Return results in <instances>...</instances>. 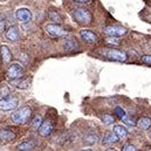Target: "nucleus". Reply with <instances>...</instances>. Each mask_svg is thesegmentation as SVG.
I'll use <instances>...</instances> for the list:
<instances>
[{"label":"nucleus","mask_w":151,"mask_h":151,"mask_svg":"<svg viewBox=\"0 0 151 151\" xmlns=\"http://www.w3.org/2000/svg\"><path fill=\"white\" fill-rule=\"evenodd\" d=\"M6 29V20L4 17H0V33H2Z\"/></svg>","instance_id":"nucleus-29"},{"label":"nucleus","mask_w":151,"mask_h":151,"mask_svg":"<svg viewBox=\"0 0 151 151\" xmlns=\"http://www.w3.org/2000/svg\"><path fill=\"white\" fill-rule=\"evenodd\" d=\"M72 15H73V19L75 20L77 24H80V25H88V24L91 22V19H93V15L89 12V9H87L84 7H77V8H75L73 11Z\"/></svg>","instance_id":"nucleus-2"},{"label":"nucleus","mask_w":151,"mask_h":151,"mask_svg":"<svg viewBox=\"0 0 151 151\" xmlns=\"http://www.w3.org/2000/svg\"><path fill=\"white\" fill-rule=\"evenodd\" d=\"M15 134L9 129H1L0 130V143L6 144L15 139Z\"/></svg>","instance_id":"nucleus-12"},{"label":"nucleus","mask_w":151,"mask_h":151,"mask_svg":"<svg viewBox=\"0 0 151 151\" xmlns=\"http://www.w3.org/2000/svg\"><path fill=\"white\" fill-rule=\"evenodd\" d=\"M29 80L28 78H25V77H18V78H14V80H11V84L14 86L15 88H19V89H27L29 87Z\"/></svg>","instance_id":"nucleus-13"},{"label":"nucleus","mask_w":151,"mask_h":151,"mask_svg":"<svg viewBox=\"0 0 151 151\" xmlns=\"http://www.w3.org/2000/svg\"><path fill=\"white\" fill-rule=\"evenodd\" d=\"M141 62L144 63V65L151 66V55H143L141 58Z\"/></svg>","instance_id":"nucleus-27"},{"label":"nucleus","mask_w":151,"mask_h":151,"mask_svg":"<svg viewBox=\"0 0 151 151\" xmlns=\"http://www.w3.org/2000/svg\"><path fill=\"white\" fill-rule=\"evenodd\" d=\"M32 116V109L29 107H21L12 114V121L15 124H25L29 121Z\"/></svg>","instance_id":"nucleus-3"},{"label":"nucleus","mask_w":151,"mask_h":151,"mask_svg":"<svg viewBox=\"0 0 151 151\" xmlns=\"http://www.w3.org/2000/svg\"><path fill=\"white\" fill-rule=\"evenodd\" d=\"M54 128H55L54 121H53L52 118H46V119L41 123L40 128L38 129L39 134H40V136H42V137H48V136H50L52 132L54 131Z\"/></svg>","instance_id":"nucleus-7"},{"label":"nucleus","mask_w":151,"mask_h":151,"mask_svg":"<svg viewBox=\"0 0 151 151\" xmlns=\"http://www.w3.org/2000/svg\"><path fill=\"white\" fill-rule=\"evenodd\" d=\"M106 43L108 45V46H118L119 43H121V41H119V39L117 38V37H107L106 38Z\"/></svg>","instance_id":"nucleus-25"},{"label":"nucleus","mask_w":151,"mask_h":151,"mask_svg":"<svg viewBox=\"0 0 151 151\" xmlns=\"http://www.w3.org/2000/svg\"><path fill=\"white\" fill-rule=\"evenodd\" d=\"M5 37H6L7 40L15 42V41H18V40L20 39V33H19V31H18V28H17V27L12 26V27H9V28L7 29V32H6Z\"/></svg>","instance_id":"nucleus-16"},{"label":"nucleus","mask_w":151,"mask_h":151,"mask_svg":"<svg viewBox=\"0 0 151 151\" xmlns=\"http://www.w3.org/2000/svg\"><path fill=\"white\" fill-rule=\"evenodd\" d=\"M73 1H75L77 4H88V2H90L91 0H73Z\"/></svg>","instance_id":"nucleus-30"},{"label":"nucleus","mask_w":151,"mask_h":151,"mask_svg":"<svg viewBox=\"0 0 151 151\" xmlns=\"http://www.w3.org/2000/svg\"><path fill=\"white\" fill-rule=\"evenodd\" d=\"M137 125H138V128L141 130L148 131L151 128V118L150 117H147V116L141 117L139 119H137Z\"/></svg>","instance_id":"nucleus-18"},{"label":"nucleus","mask_w":151,"mask_h":151,"mask_svg":"<svg viewBox=\"0 0 151 151\" xmlns=\"http://www.w3.org/2000/svg\"><path fill=\"white\" fill-rule=\"evenodd\" d=\"M18 107V99L13 95H6L0 99V110L1 111H12Z\"/></svg>","instance_id":"nucleus-4"},{"label":"nucleus","mask_w":151,"mask_h":151,"mask_svg":"<svg viewBox=\"0 0 151 151\" xmlns=\"http://www.w3.org/2000/svg\"><path fill=\"white\" fill-rule=\"evenodd\" d=\"M82 141L86 145H94L99 142V136L96 134H94L93 131H88L83 135L82 137Z\"/></svg>","instance_id":"nucleus-14"},{"label":"nucleus","mask_w":151,"mask_h":151,"mask_svg":"<svg viewBox=\"0 0 151 151\" xmlns=\"http://www.w3.org/2000/svg\"><path fill=\"white\" fill-rule=\"evenodd\" d=\"M62 47H63V49H65L66 52H68V53H74V52H78V50H80V45H78V42L73 38H66V37H65V40H63V42H62Z\"/></svg>","instance_id":"nucleus-9"},{"label":"nucleus","mask_w":151,"mask_h":151,"mask_svg":"<svg viewBox=\"0 0 151 151\" xmlns=\"http://www.w3.org/2000/svg\"><path fill=\"white\" fill-rule=\"evenodd\" d=\"M41 123H42V118H41V116L37 115V116L34 117L33 122H32V128L35 129V130H38L39 128H40V125H41Z\"/></svg>","instance_id":"nucleus-26"},{"label":"nucleus","mask_w":151,"mask_h":151,"mask_svg":"<svg viewBox=\"0 0 151 151\" xmlns=\"http://www.w3.org/2000/svg\"><path fill=\"white\" fill-rule=\"evenodd\" d=\"M114 132H115V135L118 137V139H124V138H127L128 137V129L125 128V127H123V125H121V124H116V125H114Z\"/></svg>","instance_id":"nucleus-17"},{"label":"nucleus","mask_w":151,"mask_h":151,"mask_svg":"<svg viewBox=\"0 0 151 151\" xmlns=\"http://www.w3.org/2000/svg\"><path fill=\"white\" fill-rule=\"evenodd\" d=\"M150 2H151V0H150Z\"/></svg>","instance_id":"nucleus-32"},{"label":"nucleus","mask_w":151,"mask_h":151,"mask_svg":"<svg viewBox=\"0 0 151 151\" xmlns=\"http://www.w3.org/2000/svg\"><path fill=\"white\" fill-rule=\"evenodd\" d=\"M118 142V137L115 135V132H111V131H107L102 138V144L103 145H111V144H115Z\"/></svg>","instance_id":"nucleus-15"},{"label":"nucleus","mask_w":151,"mask_h":151,"mask_svg":"<svg viewBox=\"0 0 151 151\" xmlns=\"http://www.w3.org/2000/svg\"><path fill=\"white\" fill-rule=\"evenodd\" d=\"M15 18L19 22L26 24V22H29L32 20V13L28 8H19L15 12Z\"/></svg>","instance_id":"nucleus-11"},{"label":"nucleus","mask_w":151,"mask_h":151,"mask_svg":"<svg viewBox=\"0 0 151 151\" xmlns=\"http://www.w3.org/2000/svg\"><path fill=\"white\" fill-rule=\"evenodd\" d=\"M45 31L53 38H65L68 35V32L63 29L59 24H47L45 25Z\"/></svg>","instance_id":"nucleus-5"},{"label":"nucleus","mask_w":151,"mask_h":151,"mask_svg":"<svg viewBox=\"0 0 151 151\" xmlns=\"http://www.w3.org/2000/svg\"><path fill=\"white\" fill-rule=\"evenodd\" d=\"M22 75H24V68L19 63H12L9 66V68L7 69V73H6L7 78H9V80H14V78L21 77Z\"/></svg>","instance_id":"nucleus-8"},{"label":"nucleus","mask_w":151,"mask_h":151,"mask_svg":"<svg viewBox=\"0 0 151 151\" xmlns=\"http://www.w3.org/2000/svg\"><path fill=\"white\" fill-rule=\"evenodd\" d=\"M127 125H130V127H135V125H137V121H136V118L134 117V116H129L128 114L125 115V117L122 119Z\"/></svg>","instance_id":"nucleus-24"},{"label":"nucleus","mask_w":151,"mask_h":151,"mask_svg":"<svg viewBox=\"0 0 151 151\" xmlns=\"http://www.w3.org/2000/svg\"><path fill=\"white\" fill-rule=\"evenodd\" d=\"M80 37L86 43H89V45H94L99 41L97 34L91 32V31H88V29H81L80 31Z\"/></svg>","instance_id":"nucleus-10"},{"label":"nucleus","mask_w":151,"mask_h":151,"mask_svg":"<svg viewBox=\"0 0 151 151\" xmlns=\"http://www.w3.org/2000/svg\"><path fill=\"white\" fill-rule=\"evenodd\" d=\"M48 17H49V20H50L52 22H54V24H59V25H60V24L62 22L61 15L59 14V12H56V11H54V9H50V11H49Z\"/></svg>","instance_id":"nucleus-21"},{"label":"nucleus","mask_w":151,"mask_h":151,"mask_svg":"<svg viewBox=\"0 0 151 151\" xmlns=\"http://www.w3.org/2000/svg\"><path fill=\"white\" fill-rule=\"evenodd\" d=\"M103 33L109 37H123L128 33V29L122 25H108L103 28Z\"/></svg>","instance_id":"nucleus-6"},{"label":"nucleus","mask_w":151,"mask_h":151,"mask_svg":"<svg viewBox=\"0 0 151 151\" xmlns=\"http://www.w3.org/2000/svg\"><path fill=\"white\" fill-rule=\"evenodd\" d=\"M101 119H102L103 124H106V125H113L114 123H115V117H114L113 115H110V114H104L101 117Z\"/></svg>","instance_id":"nucleus-22"},{"label":"nucleus","mask_w":151,"mask_h":151,"mask_svg":"<svg viewBox=\"0 0 151 151\" xmlns=\"http://www.w3.org/2000/svg\"><path fill=\"white\" fill-rule=\"evenodd\" d=\"M35 145H37L35 142H33V141H27V142H24V143L19 144V145L17 147V149L21 151H27V150L31 151V150H34Z\"/></svg>","instance_id":"nucleus-20"},{"label":"nucleus","mask_w":151,"mask_h":151,"mask_svg":"<svg viewBox=\"0 0 151 151\" xmlns=\"http://www.w3.org/2000/svg\"><path fill=\"white\" fill-rule=\"evenodd\" d=\"M122 150L123 151H135V150H137V149H136L135 145H132V144H130V143H127V144H124V145L122 147Z\"/></svg>","instance_id":"nucleus-28"},{"label":"nucleus","mask_w":151,"mask_h":151,"mask_svg":"<svg viewBox=\"0 0 151 151\" xmlns=\"http://www.w3.org/2000/svg\"><path fill=\"white\" fill-rule=\"evenodd\" d=\"M0 53H1V56H2V60H4L5 63H8L12 60V53H11V50L7 46H1Z\"/></svg>","instance_id":"nucleus-19"},{"label":"nucleus","mask_w":151,"mask_h":151,"mask_svg":"<svg viewBox=\"0 0 151 151\" xmlns=\"http://www.w3.org/2000/svg\"><path fill=\"white\" fill-rule=\"evenodd\" d=\"M114 114H115V116H116L118 119H123V118L125 117V115H127V111H125L122 107L117 106V107H115V109H114Z\"/></svg>","instance_id":"nucleus-23"},{"label":"nucleus","mask_w":151,"mask_h":151,"mask_svg":"<svg viewBox=\"0 0 151 151\" xmlns=\"http://www.w3.org/2000/svg\"><path fill=\"white\" fill-rule=\"evenodd\" d=\"M145 149L147 150H151V145H145Z\"/></svg>","instance_id":"nucleus-31"},{"label":"nucleus","mask_w":151,"mask_h":151,"mask_svg":"<svg viewBox=\"0 0 151 151\" xmlns=\"http://www.w3.org/2000/svg\"><path fill=\"white\" fill-rule=\"evenodd\" d=\"M100 53L110 61H117V62H124L128 59V55L125 52L119 50V49H115V48H103L100 50Z\"/></svg>","instance_id":"nucleus-1"}]
</instances>
